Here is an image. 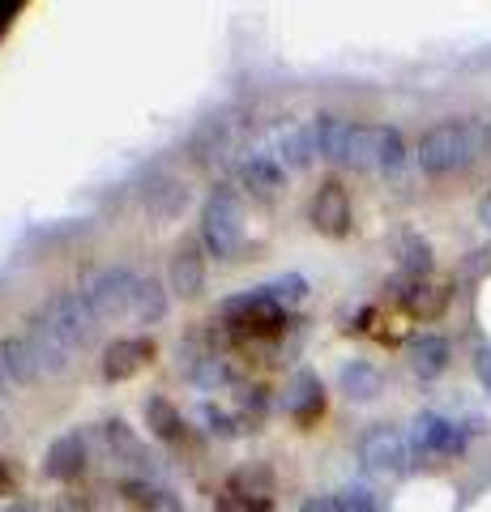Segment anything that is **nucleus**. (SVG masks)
I'll use <instances>...</instances> for the list:
<instances>
[{
	"label": "nucleus",
	"mask_w": 491,
	"mask_h": 512,
	"mask_svg": "<svg viewBox=\"0 0 491 512\" xmlns=\"http://www.w3.org/2000/svg\"><path fill=\"white\" fill-rule=\"evenodd\" d=\"M248 222H244V205L231 197V192H214L210 201L201 205V248L214 256V261H231L235 252L244 248Z\"/></svg>",
	"instance_id": "2"
},
{
	"label": "nucleus",
	"mask_w": 491,
	"mask_h": 512,
	"mask_svg": "<svg viewBox=\"0 0 491 512\" xmlns=\"http://www.w3.org/2000/svg\"><path fill=\"white\" fill-rule=\"evenodd\" d=\"M299 512H338V504H334V495H316V500H304Z\"/></svg>",
	"instance_id": "30"
},
{
	"label": "nucleus",
	"mask_w": 491,
	"mask_h": 512,
	"mask_svg": "<svg viewBox=\"0 0 491 512\" xmlns=\"http://www.w3.org/2000/svg\"><path fill=\"white\" fill-rule=\"evenodd\" d=\"M449 286H432V282H410L402 291V308L419 320H436L440 312L449 308Z\"/></svg>",
	"instance_id": "17"
},
{
	"label": "nucleus",
	"mask_w": 491,
	"mask_h": 512,
	"mask_svg": "<svg viewBox=\"0 0 491 512\" xmlns=\"http://www.w3.org/2000/svg\"><path fill=\"white\" fill-rule=\"evenodd\" d=\"M223 316H227V325L235 333H244V338H278L282 325H287V308L269 299L265 286H257V291H248V295L227 299Z\"/></svg>",
	"instance_id": "4"
},
{
	"label": "nucleus",
	"mask_w": 491,
	"mask_h": 512,
	"mask_svg": "<svg viewBox=\"0 0 491 512\" xmlns=\"http://www.w3.org/2000/svg\"><path fill=\"white\" fill-rule=\"evenodd\" d=\"M47 478H60V483H73L77 474L86 470V440L69 431V436H60L52 448H47Z\"/></svg>",
	"instance_id": "12"
},
{
	"label": "nucleus",
	"mask_w": 491,
	"mask_h": 512,
	"mask_svg": "<svg viewBox=\"0 0 491 512\" xmlns=\"http://www.w3.org/2000/svg\"><path fill=\"white\" fill-rule=\"evenodd\" d=\"M0 491H9V470L0 466Z\"/></svg>",
	"instance_id": "34"
},
{
	"label": "nucleus",
	"mask_w": 491,
	"mask_h": 512,
	"mask_svg": "<svg viewBox=\"0 0 491 512\" xmlns=\"http://www.w3.org/2000/svg\"><path fill=\"white\" fill-rule=\"evenodd\" d=\"M312 158H321L316 150V128L304 124V128H287V133L278 137V163L291 167V171H304Z\"/></svg>",
	"instance_id": "16"
},
{
	"label": "nucleus",
	"mask_w": 491,
	"mask_h": 512,
	"mask_svg": "<svg viewBox=\"0 0 491 512\" xmlns=\"http://www.w3.org/2000/svg\"><path fill=\"white\" fill-rule=\"evenodd\" d=\"M107 444H112L116 457L133 461V466H146V448H141V440L124 423H107Z\"/></svg>",
	"instance_id": "26"
},
{
	"label": "nucleus",
	"mask_w": 491,
	"mask_h": 512,
	"mask_svg": "<svg viewBox=\"0 0 491 512\" xmlns=\"http://www.w3.org/2000/svg\"><path fill=\"white\" fill-rule=\"evenodd\" d=\"M227 495H235L240 504H248L252 512H269V500H274V470L257 461V466H244L231 474Z\"/></svg>",
	"instance_id": "10"
},
{
	"label": "nucleus",
	"mask_w": 491,
	"mask_h": 512,
	"mask_svg": "<svg viewBox=\"0 0 491 512\" xmlns=\"http://www.w3.org/2000/svg\"><path fill=\"white\" fill-rule=\"evenodd\" d=\"M244 184L257 192V197H278L282 184H287V175H282V163L278 154H248L244 158Z\"/></svg>",
	"instance_id": "14"
},
{
	"label": "nucleus",
	"mask_w": 491,
	"mask_h": 512,
	"mask_svg": "<svg viewBox=\"0 0 491 512\" xmlns=\"http://www.w3.org/2000/svg\"><path fill=\"white\" fill-rule=\"evenodd\" d=\"M380 372L368 363V359H355V363H346L342 367V376H338V389L351 397V402H376L380 397Z\"/></svg>",
	"instance_id": "18"
},
{
	"label": "nucleus",
	"mask_w": 491,
	"mask_h": 512,
	"mask_svg": "<svg viewBox=\"0 0 491 512\" xmlns=\"http://www.w3.org/2000/svg\"><path fill=\"white\" fill-rule=\"evenodd\" d=\"M265 295L274 299V303H282V308H287V303H299V299L308 295V282L299 278V274H282L278 282H269V286H265Z\"/></svg>",
	"instance_id": "27"
},
{
	"label": "nucleus",
	"mask_w": 491,
	"mask_h": 512,
	"mask_svg": "<svg viewBox=\"0 0 491 512\" xmlns=\"http://www.w3.org/2000/svg\"><path fill=\"white\" fill-rule=\"evenodd\" d=\"M146 423L163 444H180L184 440V419H180V410L171 406L167 397H150L146 402Z\"/></svg>",
	"instance_id": "20"
},
{
	"label": "nucleus",
	"mask_w": 491,
	"mask_h": 512,
	"mask_svg": "<svg viewBox=\"0 0 491 512\" xmlns=\"http://www.w3.org/2000/svg\"><path fill=\"white\" fill-rule=\"evenodd\" d=\"M406 436H410L415 457H457L470 440V427L445 419V414H419V419L406 427Z\"/></svg>",
	"instance_id": "7"
},
{
	"label": "nucleus",
	"mask_w": 491,
	"mask_h": 512,
	"mask_svg": "<svg viewBox=\"0 0 491 512\" xmlns=\"http://www.w3.org/2000/svg\"><path fill=\"white\" fill-rule=\"evenodd\" d=\"M312 128H316V150H321V158H329V163H342V158H346V141H351V120L321 116Z\"/></svg>",
	"instance_id": "21"
},
{
	"label": "nucleus",
	"mask_w": 491,
	"mask_h": 512,
	"mask_svg": "<svg viewBox=\"0 0 491 512\" xmlns=\"http://www.w3.org/2000/svg\"><path fill=\"white\" fill-rule=\"evenodd\" d=\"M0 363H5V376L13 384H35L43 376V359L35 350V338H22V333H13L0 346Z\"/></svg>",
	"instance_id": "11"
},
{
	"label": "nucleus",
	"mask_w": 491,
	"mask_h": 512,
	"mask_svg": "<svg viewBox=\"0 0 491 512\" xmlns=\"http://www.w3.org/2000/svg\"><path fill=\"white\" fill-rule=\"evenodd\" d=\"M449 342L436 338V333H427V338H415L410 342V372L423 376V380H436L440 372L449 367Z\"/></svg>",
	"instance_id": "15"
},
{
	"label": "nucleus",
	"mask_w": 491,
	"mask_h": 512,
	"mask_svg": "<svg viewBox=\"0 0 491 512\" xmlns=\"http://www.w3.org/2000/svg\"><path fill=\"white\" fill-rule=\"evenodd\" d=\"M355 457H359V466H363V470L398 474V470H406V461L415 457V448H410V436H406L402 427L380 423V427H368V431L359 436Z\"/></svg>",
	"instance_id": "5"
},
{
	"label": "nucleus",
	"mask_w": 491,
	"mask_h": 512,
	"mask_svg": "<svg viewBox=\"0 0 491 512\" xmlns=\"http://www.w3.org/2000/svg\"><path fill=\"white\" fill-rule=\"evenodd\" d=\"M321 402H325L321 380H316L312 372H299V376L291 380V389H287V410H295V414H299V423H304L308 414L321 410Z\"/></svg>",
	"instance_id": "22"
},
{
	"label": "nucleus",
	"mask_w": 491,
	"mask_h": 512,
	"mask_svg": "<svg viewBox=\"0 0 491 512\" xmlns=\"http://www.w3.org/2000/svg\"><path fill=\"white\" fill-rule=\"evenodd\" d=\"M137 286H141V278L133 274V269L112 265V269H99V274H94V278L82 286V299H86V308L94 312V320L120 316V312L133 308Z\"/></svg>",
	"instance_id": "6"
},
{
	"label": "nucleus",
	"mask_w": 491,
	"mask_h": 512,
	"mask_svg": "<svg viewBox=\"0 0 491 512\" xmlns=\"http://www.w3.org/2000/svg\"><path fill=\"white\" fill-rule=\"evenodd\" d=\"M376 150H380V128H372V124H351V141H346L342 167L376 171Z\"/></svg>",
	"instance_id": "19"
},
{
	"label": "nucleus",
	"mask_w": 491,
	"mask_h": 512,
	"mask_svg": "<svg viewBox=\"0 0 491 512\" xmlns=\"http://www.w3.org/2000/svg\"><path fill=\"white\" fill-rule=\"evenodd\" d=\"M474 376L491 393V346H474Z\"/></svg>",
	"instance_id": "29"
},
{
	"label": "nucleus",
	"mask_w": 491,
	"mask_h": 512,
	"mask_svg": "<svg viewBox=\"0 0 491 512\" xmlns=\"http://www.w3.org/2000/svg\"><path fill=\"white\" fill-rule=\"evenodd\" d=\"M154 359V342L150 338H120L103 350V376L107 380H129L141 367Z\"/></svg>",
	"instance_id": "9"
},
{
	"label": "nucleus",
	"mask_w": 491,
	"mask_h": 512,
	"mask_svg": "<svg viewBox=\"0 0 491 512\" xmlns=\"http://www.w3.org/2000/svg\"><path fill=\"white\" fill-rule=\"evenodd\" d=\"M483 222H487V227H491V197L483 201Z\"/></svg>",
	"instance_id": "35"
},
{
	"label": "nucleus",
	"mask_w": 491,
	"mask_h": 512,
	"mask_svg": "<svg viewBox=\"0 0 491 512\" xmlns=\"http://www.w3.org/2000/svg\"><path fill=\"white\" fill-rule=\"evenodd\" d=\"M398 261H402V269L410 278H423L427 269H432V248H427L419 235H406L398 244Z\"/></svg>",
	"instance_id": "25"
},
{
	"label": "nucleus",
	"mask_w": 491,
	"mask_h": 512,
	"mask_svg": "<svg viewBox=\"0 0 491 512\" xmlns=\"http://www.w3.org/2000/svg\"><path fill=\"white\" fill-rule=\"evenodd\" d=\"M13 13H18V5H0V26H5V22L13 18Z\"/></svg>",
	"instance_id": "32"
},
{
	"label": "nucleus",
	"mask_w": 491,
	"mask_h": 512,
	"mask_svg": "<svg viewBox=\"0 0 491 512\" xmlns=\"http://www.w3.org/2000/svg\"><path fill=\"white\" fill-rule=\"evenodd\" d=\"M90 329H94V312L86 308V299L82 295H56V299L43 303V312L35 316V329L30 333L69 355L73 346H82L90 338Z\"/></svg>",
	"instance_id": "3"
},
{
	"label": "nucleus",
	"mask_w": 491,
	"mask_h": 512,
	"mask_svg": "<svg viewBox=\"0 0 491 512\" xmlns=\"http://www.w3.org/2000/svg\"><path fill=\"white\" fill-rule=\"evenodd\" d=\"M483 150H487V128L474 120H453V124L427 128L415 158L427 175H453V171L470 167Z\"/></svg>",
	"instance_id": "1"
},
{
	"label": "nucleus",
	"mask_w": 491,
	"mask_h": 512,
	"mask_svg": "<svg viewBox=\"0 0 491 512\" xmlns=\"http://www.w3.org/2000/svg\"><path fill=\"white\" fill-rule=\"evenodd\" d=\"M201 286H205V248L184 244L176 252V261H171V291L193 299V295H201Z\"/></svg>",
	"instance_id": "13"
},
{
	"label": "nucleus",
	"mask_w": 491,
	"mask_h": 512,
	"mask_svg": "<svg viewBox=\"0 0 491 512\" xmlns=\"http://www.w3.org/2000/svg\"><path fill=\"white\" fill-rule=\"evenodd\" d=\"M406 137L398 133V128L380 124V150H376V171L380 175H402L406 171Z\"/></svg>",
	"instance_id": "23"
},
{
	"label": "nucleus",
	"mask_w": 491,
	"mask_h": 512,
	"mask_svg": "<svg viewBox=\"0 0 491 512\" xmlns=\"http://www.w3.org/2000/svg\"><path fill=\"white\" fill-rule=\"evenodd\" d=\"M214 512H252V508H248V504H240V500H235V495H223Z\"/></svg>",
	"instance_id": "31"
},
{
	"label": "nucleus",
	"mask_w": 491,
	"mask_h": 512,
	"mask_svg": "<svg viewBox=\"0 0 491 512\" xmlns=\"http://www.w3.org/2000/svg\"><path fill=\"white\" fill-rule=\"evenodd\" d=\"M334 504H338V512H380L376 495L363 491V487H342V491H334Z\"/></svg>",
	"instance_id": "28"
},
{
	"label": "nucleus",
	"mask_w": 491,
	"mask_h": 512,
	"mask_svg": "<svg viewBox=\"0 0 491 512\" xmlns=\"http://www.w3.org/2000/svg\"><path fill=\"white\" fill-rule=\"evenodd\" d=\"M5 380L9 376H5V363H0V406H5Z\"/></svg>",
	"instance_id": "33"
},
{
	"label": "nucleus",
	"mask_w": 491,
	"mask_h": 512,
	"mask_svg": "<svg viewBox=\"0 0 491 512\" xmlns=\"http://www.w3.org/2000/svg\"><path fill=\"white\" fill-rule=\"evenodd\" d=\"M9 512H35V508H26V504H13Z\"/></svg>",
	"instance_id": "36"
},
{
	"label": "nucleus",
	"mask_w": 491,
	"mask_h": 512,
	"mask_svg": "<svg viewBox=\"0 0 491 512\" xmlns=\"http://www.w3.org/2000/svg\"><path fill=\"white\" fill-rule=\"evenodd\" d=\"M133 316H137V320H146V325H154V320H163V316H167V291H163V282L141 278L137 299H133Z\"/></svg>",
	"instance_id": "24"
},
{
	"label": "nucleus",
	"mask_w": 491,
	"mask_h": 512,
	"mask_svg": "<svg viewBox=\"0 0 491 512\" xmlns=\"http://www.w3.org/2000/svg\"><path fill=\"white\" fill-rule=\"evenodd\" d=\"M308 218H312V227L321 231V235H346L351 231V197H346V188L342 184H321V192L312 197V210H308Z\"/></svg>",
	"instance_id": "8"
}]
</instances>
